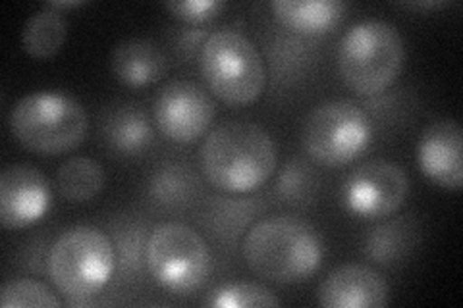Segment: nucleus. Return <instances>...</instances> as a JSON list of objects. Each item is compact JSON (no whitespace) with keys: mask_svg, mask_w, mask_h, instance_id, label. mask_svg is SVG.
I'll list each match as a JSON object with an SVG mask.
<instances>
[{"mask_svg":"<svg viewBox=\"0 0 463 308\" xmlns=\"http://www.w3.org/2000/svg\"><path fill=\"white\" fill-rule=\"evenodd\" d=\"M205 180L230 195L253 193L277 170L279 156L269 131L257 124L232 120L216 126L201 145Z\"/></svg>","mask_w":463,"mask_h":308,"instance_id":"obj_1","label":"nucleus"},{"mask_svg":"<svg viewBox=\"0 0 463 308\" xmlns=\"http://www.w3.org/2000/svg\"><path fill=\"white\" fill-rule=\"evenodd\" d=\"M241 251L253 274L279 285L306 284L323 262V243L315 228L288 214L259 219L245 233Z\"/></svg>","mask_w":463,"mask_h":308,"instance_id":"obj_2","label":"nucleus"},{"mask_svg":"<svg viewBox=\"0 0 463 308\" xmlns=\"http://www.w3.org/2000/svg\"><path fill=\"white\" fill-rule=\"evenodd\" d=\"M8 127L24 149L56 156L74 151L83 143L90 118L74 97L61 91H35L12 107Z\"/></svg>","mask_w":463,"mask_h":308,"instance_id":"obj_3","label":"nucleus"},{"mask_svg":"<svg viewBox=\"0 0 463 308\" xmlns=\"http://www.w3.org/2000/svg\"><path fill=\"white\" fill-rule=\"evenodd\" d=\"M114 270V245L99 228L71 226L51 245L49 275L71 306L87 304L99 295Z\"/></svg>","mask_w":463,"mask_h":308,"instance_id":"obj_4","label":"nucleus"},{"mask_svg":"<svg viewBox=\"0 0 463 308\" xmlns=\"http://www.w3.org/2000/svg\"><path fill=\"white\" fill-rule=\"evenodd\" d=\"M405 45L400 29L384 20L352 25L338 45V70L344 83L359 95L386 91L402 73Z\"/></svg>","mask_w":463,"mask_h":308,"instance_id":"obj_5","label":"nucleus"},{"mask_svg":"<svg viewBox=\"0 0 463 308\" xmlns=\"http://www.w3.org/2000/svg\"><path fill=\"white\" fill-rule=\"evenodd\" d=\"M199 61L209 89L228 105H251L265 89L263 56L253 41L234 27H216L209 33Z\"/></svg>","mask_w":463,"mask_h":308,"instance_id":"obj_6","label":"nucleus"},{"mask_svg":"<svg viewBox=\"0 0 463 308\" xmlns=\"http://www.w3.org/2000/svg\"><path fill=\"white\" fill-rule=\"evenodd\" d=\"M145 268L163 289L187 295L207 284L213 270L211 248L190 226L158 224L147 238Z\"/></svg>","mask_w":463,"mask_h":308,"instance_id":"obj_7","label":"nucleus"},{"mask_svg":"<svg viewBox=\"0 0 463 308\" xmlns=\"http://www.w3.org/2000/svg\"><path fill=\"white\" fill-rule=\"evenodd\" d=\"M301 143L317 164L340 168L367 151L371 122L354 100H326L317 105L303 122Z\"/></svg>","mask_w":463,"mask_h":308,"instance_id":"obj_8","label":"nucleus"},{"mask_svg":"<svg viewBox=\"0 0 463 308\" xmlns=\"http://www.w3.org/2000/svg\"><path fill=\"white\" fill-rule=\"evenodd\" d=\"M410 195V178L402 166L384 158L359 164L344 187L347 209L361 218L381 219L398 212Z\"/></svg>","mask_w":463,"mask_h":308,"instance_id":"obj_9","label":"nucleus"},{"mask_svg":"<svg viewBox=\"0 0 463 308\" xmlns=\"http://www.w3.org/2000/svg\"><path fill=\"white\" fill-rule=\"evenodd\" d=\"M211 93L192 79H172L156 93L153 116L158 131L170 141L194 143L214 120Z\"/></svg>","mask_w":463,"mask_h":308,"instance_id":"obj_10","label":"nucleus"},{"mask_svg":"<svg viewBox=\"0 0 463 308\" xmlns=\"http://www.w3.org/2000/svg\"><path fill=\"white\" fill-rule=\"evenodd\" d=\"M51 207V185L39 168L10 164L0 173V224L24 229L35 224Z\"/></svg>","mask_w":463,"mask_h":308,"instance_id":"obj_11","label":"nucleus"},{"mask_svg":"<svg viewBox=\"0 0 463 308\" xmlns=\"http://www.w3.org/2000/svg\"><path fill=\"white\" fill-rule=\"evenodd\" d=\"M419 166L430 182L459 191L463 187V134L454 118L430 122L417 145Z\"/></svg>","mask_w":463,"mask_h":308,"instance_id":"obj_12","label":"nucleus"},{"mask_svg":"<svg viewBox=\"0 0 463 308\" xmlns=\"http://www.w3.org/2000/svg\"><path fill=\"white\" fill-rule=\"evenodd\" d=\"M317 301L326 308H384L390 285L367 264H344L318 285Z\"/></svg>","mask_w":463,"mask_h":308,"instance_id":"obj_13","label":"nucleus"},{"mask_svg":"<svg viewBox=\"0 0 463 308\" xmlns=\"http://www.w3.org/2000/svg\"><path fill=\"white\" fill-rule=\"evenodd\" d=\"M99 131L107 149L122 156L141 154L153 143V126L147 112L128 100L114 102L103 110Z\"/></svg>","mask_w":463,"mask_h":308,"instance_id":"obj_14","label":"nucleus"},{"mask_svg":"<svg viewBox=\"0 0 463 308\" xmlns=\"http://www.w3.org/2000/svg\"><path fill=\"white\" fill-rule=\"evenodd\" d=\"M110 68L116 79L128 87H145L161 81L168 70V58L149 39H126L114 47Z\"/></svg>","mask_w":463,"mask_h":308,"instance_id":"obj_15","label":"nucleus"},{"mask_svg":"<svg viewBox=\"0 0 463 308\" xmlns=\"http://www.w3.org/2000/svg\"><path fill=\"white\" fill-rule=\"evenodd\" d=\"M419 239H421V229L415 214L390 218L367 231L364 253L381 266H394L415 251Z\"/></svg>","mask_w":463,"mask_h":308,"instance_id":"obj_16","label":"nucleus"},{"mask_svg":"<svg viewBox=\"0 0 463 308\" xmlns=\"http://www.w3.org/2000/svg\"><path fill=\"white\" fill-rule=\"evenodd\" d=\"M147 195L156 209L180 212L192 209L201 195V182L195 170L172 160L158 166L149 178Z\"/></svg>","mask_w":463,"mask_h":308,"instance_id":"obj_17","label":"nucleus"},{"mask_svg":"<svg viewBox=\"0 0 463 308\" xmlns=\"http://www.w3.org/2000/svg\"><path fill=\"white\" fill-rule=\"evenodd\" d=\"M342 0H274L270 10L280 23L298 33H326L347 14Z\"/></svg>","mask_w":463,"mask_h":308,"instance_id":"obj_18","label":"nucleus"},{"mask_svg":"<svg viewBox=\"0 0 463 308\" xmlns=\"http://www.w3.org/2000/svg\"><path fill=\"white\" fill-rule=\"evenodd\" d=\"M68 35V22L66 16L52 6H43L35 14L27 18L22 29V47L24 51L45 61V58L54 56L64 47Z\"/></svg>","mask_w":463,"mask_h":308,"instance_id":"obj_19","label":"nucleus"},{"mask_svg":"<svg viewBox=\"0 0 463 308\" xmlns=\"http://www.w3.org/2000/svg\"><path fill=\"white\" fill-rule=\"evenodd\" d=\"M56 185L68 202H90L105 187V168L95 158L71 156L58 168Z\"/></svg>","mask_w":463,"mask_h":308,"instance_id":"obj_20","label":"nucleus"},{"mask_svg":"<svg viewBox=\"0 0 463 308\" xmlns=\"http://www.w3.org/2000/svg\"><path fill=\"white\" fill-rule=\"evenodd\" d=\"M321 191V175L303 158H292L282 166L274 193L282 204L292 209H307Z\"/></svg>","mask_w":463,"mask_h":308,"instance_id":"obj_21","label":"nucleus"},{"mask_svg":"<svg viewBox=\"0 0 463 308\" xmlns=\"http://www.w3.org/2000/svg\"><path fill=\"white\" fill-rule=\"evenodd\" d=\"M0 304L3 308H58L62 301L45 284L20 277L6 282L0 289Z\"/></svg>","mask_w":463,"mask_h":308,"instance_id":"obj_22","label":"nucleus"},{"mask_svg":"<svg viewBox=\"0 0 463 308\" xmlns=\"http://www.w3.org/2000/svg\"><path fill=\"white\" fill-rule=\"evenodd\" d=\"M211 304L219 308H272L280 306V299L265 285L241 282L221 287Z\"/></svg>","mask_w":463,"mask_h":308,"instance_id":"obj_23","label":"nucleus"},{"mask_svg":"<svg viewBox=\"0 0 463 308\" xmlns=\"http://www.w3.org/2000/svg\"><path fill=\"white\" fill-rule=\"evenodd\" d=\"M222 0H174L165 3V8L185 23H205L224 10Z\"/></svg>","mask_w":463,"mask_h":308,"instance_id":"obj_24","label":"nucleus"},{"mask_svg":"<svg viewBox=\"0 0 463 308\" xmlns=\"http://www.w3.org/2000/svg\"><path fill=\"white\" fill-rule=\"evenodd\" d=\"M149 238V236H147ZM145 247H147V239H141V236L137 238V233H134V238H120L118 239V258H116V264H120V268L124 272L132 270V268H139L141 264H145Z\"/></svg>","mask_w":463,"mask_h":308,"instance_id":"obj_25","label":"nucleus"},{"mask_svg":"<svg viewBox=\"0 0 463 308\" xmlns=\"http://www.w3.org/2000/svg\"><path fill=\"white\" fill-rule=\"evenodd\" d=\"M219 201V204L222 207V212L224 214H230V199H222V197H219L216 199ZM245 204L248 202H240V199H232V210H241ZM248 224L245 222V219H240V218H234L232 216V228H234V233L238 236V233H241V228ZM216 226H221V228H224L226 229V233L230 236V219H224V218H216L214 219V226H213V229L216 228Z\"/></svg>","mask_w":463,"mask_h":308,"instance_id":"obj_26","label":"nucleus"},{"mask_svg":"<svg viewBox=\"0 0 463 308\" xmlns=\"http://www.w3.org/2000/svg\"><path fill=\"white\" fill-rule=\"evenodd\" d=\"M83 3H80V0H62V3H51L49 6L61 10V8H74V6H81Z\"/></svg>","mask_w":463,"mask_h":308,"instance_id":"obj_27","label":"nucleus"}]
</instances>
